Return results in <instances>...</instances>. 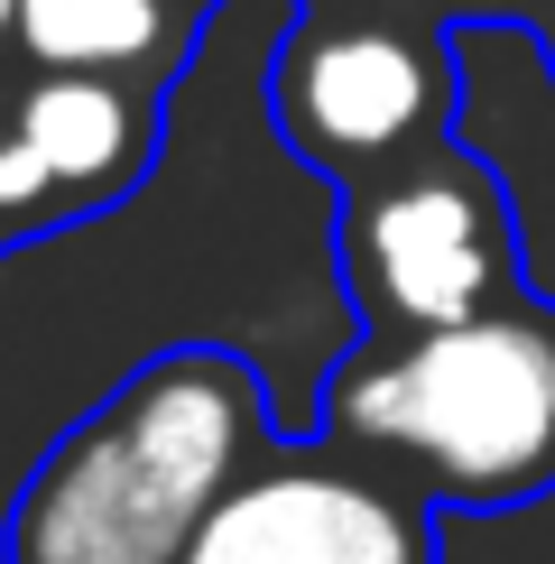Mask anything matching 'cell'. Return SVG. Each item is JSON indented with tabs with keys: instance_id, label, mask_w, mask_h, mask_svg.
I'll use <instances>...</instances> for the list:
<instances>
[{
	"instance_id": "1",
	"label": "cell",
	"mask_w": 555,
	"mask_h": 564,
	"mask_svg": "<svg viewBox=\"0 0 555 564\" xmlns=\"http://www.w3.org/2000/svg\"><path fill=\"white\" fill-rule=\"evenodd\" d=\"M269 444V380L250 351H149L29 463L0 519V564H185L214 500Z\"/></svg>"
},
{
	"instance_id": "2",
	"label": "cell",
	"mask_w": 555,
	"mask_h": 564,
	"mask_svg": "<svg viewBox=\"0 0 555 564\" xmlns=\"http://www.w3.org/2000/svg\"><path fill=\"white\" fill-rule=\"evenodd\" d=\"M315 435L370 454L435 509H527L555 490V305L435 334H361L324 380Z\"/></svg>"
},
{
	"instance_id": "3",
	"label": "cell",
	"mask_w": 555,
	"mask_h": 564,
	"mask_svg": "<svg viewBox=\"0 0 555 564\" xmlns=\"http://www.w3.org/2000/svg\"><path fill=\"white\" fill-rule=\"evenodd\" d=\"M334 278L361 334H435V324L500 315L527 296L519 204L463 139H445L370 185H342Z\"/></svg>"
},
{
	"instance_id": "4",
	"label": "cell",
	"mask_w": 555,
	"mask_h": 564,
	"mask_svg": "<svg viewBox=\"0 0 555 564\" xmlns=\"http://www.w3.org/2000/svg\"><path fill=\"white\" fill-rule=\"evenodd\" d=\"M454 102V46L389 10H306L269 56V121L334 195L445 149Z\"/></svg>"
},
{
	"instance_id": "5",
	"label": "cell",
	"mask_w": 555,
	"mask_h": 564,
	"mask_svg": "<svg viewBox=\"0 0 555 564\" xmlns=\"http://www.w3.org/2000/svg\"><path fill=\"white\" fill-rule=\"evenodd\" d=\"M185 564H445L435 500L334 435H278L214 500Z\"/></svg>"
},
{
	"instance_id": "6",
	"label": "cell",
	"mask_w": 555,
	"mask_h": 564,
	"mask_svg": "<svg viewBox=\"0 0 555 564\" xmlns=\"http://www.w3.org/2000/svg\"><path fill=\"white\" fill-rule=\"evenodd\" d=\"M167 149V84L102 65H37L0 111V241H46L149 185Z\"/></svg>"
},
{
	"instance_id": "7",
	"label": "cell",
	"mask_w": 555,
	"mask_h": 564,
	"mask_svg": "<svg viewBox=\"0 0 555 564\" xmlns=\"http://www.w3.org/2000/svg\"><path fill=\"white\" fill-rule=\"evenodd\" d=\"M214 0H19V46L37 65H102V75L167 84Z\"/></svg>"
},
{
	"instance_id": "8",
	"label": "cell",
	"mask_w": 555,
	"mask_h": 564,
	"mask_svg": "<svg viewBox=\"0 0 555 564\" xmlns=\"http://www.w3.org/2000/svg\"><path fill=\"white\" fill-rule=\"evenodd\" d=\"M445 10H463V19H500V10H546V0H445Z\"/></svg>"
},
{
	"instance_id": "9",
	"label": "cell",
	"mask_w": 555,
	"mask_h": 564,
	"mask_svg": "<svg viewBox=\"0 0 555 564\" xmlns=\"http://www.w3.org/2000/svg\"><path fill=\"white\" fill-rule=\"evenodd\" d=\"M537 46H546V75H555V0L537 10Z\"/></svg>"
},
{
	"instance_id": "10",
	"label": "cell",
	"mask_w": 555,
	"mask_h": 564,
	"mask_svg": "<svg viewBox=\"0 0 555 564\" xmlns=\"http://www.w3.org/2000/svg\"><path fill=\"white\" fill-rule=\"evenodd\" d=\"M0 250H10V241H0Z\"/></svg>"
}]
</instances>
